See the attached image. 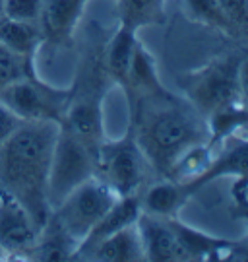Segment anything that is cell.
I'll use <instances>...</instances> for the list:
<instances>
[{"mask_svg": "<svg viewBox=\"0 0 248 262\" xmlns=\"http://www.w3.org/2000/svg\"><path fill=\"white\" fill-rule=\"evenodd\" d=\"M29 62H31L29 58L16 55L14 51H10L0 43V90H4L6 85L14 84L21 78L31 76Z\"/></svg>", "mask_w": 248, "mask_h": 262, "instance_id": "21", "label": "cell"}, {"mask_svg": "<svg viewBox=\"0 0 248 262\" xmlns=\"http://www.w3.org/2000/svg\"><path fill=\"white\" fill-rule=\"evenodd\" d=\"M167 0H117L120 24L136 29L161 26L165 21Z\"/></svg>", "mask_w": 248, "mask_h": 262, "instance_id": "19", "label": "cell"}, {"mask_svg": "<svg viewBox=\"0 0 248 262\" xmlns=\"http://www.w3.org/2000/svg\"><path fill=\"white\" fill-rule=\"evenodd\" d=\"M43 0H4V16L18 21L39 24Z\"/></svg>", "mask_w": 248, "mask_h": 262, "instance_id": "23", "label": "cell"}, {"mask_svg": "<svg viewBox=\"0 0 248 262\" xmlns=\"http://www.w3.org/2000/svg\"><path fill=\"white\" fill-rule=\"evenodd\" d=\"M78 256H85L89 260L101 262H134L146 260L142 239L136 224L128 225L120 231H115L112 235L105 237L95 245L87 247L78 253Z\"/></svg>", "mask_w": 248, "mask_h": 262, "instance_id": "12", "label": "cell"}, {"mask_svg": "<svg viewBox=\"0 0 248 262\" xmlns=\"http://www.w3.org/2000/svg\"><path fill=\"white\" fill-rule=\"evenodd\" d=\"M233 194H235V198H242L248 202V183H237L233 188Z\"/></svg>", "mask_w": 248, "mask_h": 262, "instance_id": "27", "label": "cell"}, {"mask_svg": "<svg viewBox=\"0 0 248 262\" xmlns=\"http://www.w3.org/2000/svg\"><path fill=\"white\" fill-rule=\"evenodd\" d=\"M183 2L184 12L192 19H196L198 24H204L208 28L217 29L221 33L233 35L229 19L223 14V10H221L217 0H183Z\"/></svg>", "mask_w": 248, "mask_h": 262, "instance_id": "20", "label": "cell"}, {"mask_svg": "<svg viewBox=\"0 0 248 262\" xmlns=\"http://www.w3.org/2000/svg\"><path fill=\"white\" fill-rule=\"evenodd\" d=\"M151 167L146 154L140 148L136 136L128 132L120 138L103 140L97 148V173L95 177L117 194H140L146 185L147 169Z\"/></svg>", "mask_w": 248, "mask_h": 262, "instance_id": "4", "label": "cell"}, {"mask_svg": "<svg viewBox=\"0 0 248 262\" xmlns=\"http://www.w3.org/2000/svg\"><path fill=\"white\" fill-rule=\"evenodd\" d=\"M97 173V150L80 140L72 130L60 122V130L55 144L49 181L47 200L51 210L58 206L76 187L89 181Z\"/></svg>", "mask_w": 248, "mask_h": 262, "instance_id": "3", "label": "cell"}, {"mask_svg": "<svg viewBox=\"0 0 248 262\" xmlns=\"http://www.w3.org/2000/svg\"><path fill=\"white\" fill-rule=\"evenodd\" d=\"M21 122H24V119H19L16 113L0 101V146L8 140L12 132L16 130Z\"/></svg>", "mask_w": 248, "mask_h": 262, "instance_id": "24", "label": "cell"}, {"mask_svg": "<svg viewBox=\"0 0 248 262\" xmlns=\"http://www.w3.org/2000/svg\"><path fill=\"white\" fill-rule=\"evenodd\" d=\"M0 101L24 121H62L68 107V92L28 76L0 90Z\"/></svg>", "mask_w": 248, "mask_h": 262, "instance_id": "6", "label": "cell"}, {"mask_svg": "<svg viewBox=\"0 0 248 262\" xmlns=\"http://www.w3.org/2000/svg\"><path fill=\"white\" fill-rule=\"evenodd\" d=\"M140 148L146 154L149 165L167 177L176 158L194 144L208 142L206 117L190 101H176L161 94L142 99L132 107Z\"/></svg>", "mask_w": 248, "mask_h": 262, "instance_id": "2", "label": "cell"}, {"mask_svg": "<svg viewBox=\"0 0 248 262\" xmlns=\"http://www.w3.org/2000/svg\"><path fill=\"white\" fill-rule=\"evenodd\" d=\"M124 92L128 95V101L132 107L138 103V101H142V99L165 94L163 85L159 82V76H157L155 62H153L151 55L144 49L142 43H138L134 58H132Z\"/></svg>", "mask_w": 248, "mask_h": 262, "instance_id": "15", "label": "cell"}, {"mask_svg": "<svg viewBox=\"0 0 248 262\" xmlns=\"http://www.w3.org/2000/svg\"><path fill=\"white\" fill-rule=\"evenodd\" d=\"M219 177H235L237 183H248V134L231 136L213 150L212 163L198 179L184 183L190 192H198Z\"/></svg>", "mask_w": 248, "mask_h": 262, "instance_id": "9", "label": "cell"}, {"mask_svg": "<svg viewBox=\"0 0 248 262\" xmlns=\"http://www.w3.org/2000/svg\"><path fill=\"white\" fill-rule=\"evenodd\" d=\"M2 258H8V254L4 253V251H2V247H0V260H2Z\"/></svg>", "mask_w": 248, "mask_h": 262, "instance_id": "29", "label": "cell"}, {"mask_svg": "<svg viewBox=\"0 0 248 262\" xmlns=\"http://www.w3.org/2000/svg\"><path fill=\"white\" fill-rule=\"evenodd\" d=\"M62 124L68 130H72L80 140H83L93 150H97L105 140V121H103L101 103L95 99H80L68 103Z\"/></svg>", "mask_w": 248, "mask_h": 262, "instance_id": "13", "label": "cell"}, {"mask_svg": "<svg viewBox=\"0 0 248 262\" xmlns=\"http://www.w3.org/2000/svg\"><path fill=\"white\" fill-rule=\"evenodd\" d=\"M87 0H43L39 29L43 41L62 45L72 39Z\"/></svg>", "mask_w": 248, "mask_h": 262, "instance_id": "11", "label": "cell"}, {"mask_svg": "<svg viewBox=\"0 0 248 262\" xmlns=\"http://www.w3.org/2000/svg\"><path fill=\"white\" fill-rule=\"evenodd\" d=\"M4 16V0H0V18Z\"/></svg>", "mask_w": 248, "mask_h": 262, "instance_id": "28", "label": "cell"}, {"mask_svg": "<svg viewBox=\"0 0 248 262\" xmlns=\"http://www.w3.org/2000/svg\"><path fill=\"white\" fill-rule=\"evenodd\" d=\"M140 214H142V202H140V194H130V196H119L115 200V204L109 208V212L103 215L101 222L92 229V233L87 235V239L78 249V253L101 241L105 237L112 235L115 231H120L128 225H134L138 222ZM78 256V254H76Z\"/></svg>", "mask_w": 248, "mask_h": 262, "instance_id": "16", "label": "cell"}, {"mask_svg": "<svg viewBox=\"0 0 248 262\" xmlns=\"http://www.w3.org/2000/svg\"><path fill=\"white\" fill-rule=\"evenodd\" d=\"M239 90L240 99L248 105V58H242L239 64Z\"/></svg>", "mask_w": 248, "mask_h": 262, "instance_id": "25", "label": "cell"}, {"mask_svg": "<svg viewBox=\"0 0 248 262\" xmlns=\"http://www.w3.org/2000/svg\"><path fill=\"white\" fill-rule=\"evenodd\" d=\"M0 43L10 51H14L16 55L26 56V58H33L35 51L39 45L43 43V35L39 24H31V21H18L2 16L0 18Z\"/></svg>", "mask_w": 248, "mask_h": 262, "instance_id": "18", "label": "cell"}, {"mask_svg": "<svg viewBox=\"0 0 248 262\" xmlns=\"http://www.w3.org/2000/svg\"><path fill=\"white\" fill-rule=\"evenodd\" d=\"M117 194L101 179L92 177L76 187L68 196L51 210V220L64 231L78 249L92 233V229L101 222V217L115 204ZM78 254V253H76Z\"/></svg>", "mask_w": 248, "mask_h": 262, "instance_id": "5", "label": "cell"}, {"mask_svg": "<svg viewBox=\"0 0 248 262\" xmlns=\"http://www.w3.org/2000/svg\"><path fill=\"white\" fill-rule=\"evenodd\" d=\"M41 227L19 200L0 190V247L8 256H29Z\"/></svg>", "mask_w": 248, "mask_h": 262, "instance_id": "8", "label": "cell"}, {"mask_svg": "<svg viewBox=\"0 0 248 262\" xmlns=\"http://www.w3.org/2000/svg\"><path fill=\"white\" fill-rule=\"evenodd\" d=\"M235 37L248 39V0H217Z\"/></svg>", "mask_w": 248, "mask_h": 262, "instance_id": "22", "label": "cell"}, {"mask_svg": "<svg viewBox=\"0 0 248 262\" xmlns=\"http://www.w3.org/2000/svg\"><path fill=\"white\" fill-rule=\"evenodd\" d=\"M136 29L128 28L124 24H120L119 29L115 31V35L110 37L105 53V62H107V72L124 90L126 80H128L130 64L138 47V37H136Z\"/></svg>", "mask_w": 248, "mask_h": 262, "instance_id": "17", "label": "cell"}, {"mask_svg": "<svg viewBox=\"0 0 248 262\" xmlns=\"http://www.w3.org/2000/svg\"><path fill=\"white\" fill-rule=\"evenodd\" d=\"M136 227L140 231L146 260H184L183 249L173 225V217H161V215L142 212L136 222Z\"/></svg>", "mask_w": 248, "mask_h": 262, "instance_id": "10", "label": "cell"}, {"mask_svg": "<svg viewBox=\"0 0 248 262\" xmlns=\"http://www.w3.org/2000/svg\"><path fill=\"white\" fill-rule=\"evenodd\" d=\"M239 58H219L188 82V101L208 117L221 107L242 101L239 90Z\"/></svg>", "mask_w": 248, "mask_h": 262, "instance_id": "7", "label": "cell"}, {"mask_svg": "<svg viewBox=\"0 0 248 262\" xmlns=\"http://www.w3.org/2000/svg\"><path fill=\"white\" fill-rule=\"evenodd\" d=\"M192 192L184 187V183L167 179L153 183L140 194L142 212L161 217H178L181 208L188 202Z\"/></svg>", "mask_w": 248, "mask_h": 262, "instance_id": "14", "label": "cell"}, {"mask_svg": "<svg viewBox=\"0 0 248 262\" xmlns=\"http://www.w3.org/2000/svg\"><path fill=\"white\" fill-rule=\"evenodd\" d=\"M235 215L240 217V220H244V222H248V202L246 200L237 198V212H235Z\"/></svg>", "mask_w": 248, "mask_h": 262, "instance_id": "26", "label": "cell"}, {"mask_svg": "<svg viewBox=\"0 0 248 262\" xmlns=\"http://www.w3.org/2000/svg\"><path fill=\"white\" fill-rule=\"evenodd\" d=\"M246 132H248V130H246Z\"/></svg>", "mask_w": 248, "mask_h": 262, "instance_id": "30", "label": "cell"}, {"mask_svg": "<svg viewBox=\"0 0 248 262\" xmlns=\"http://www.w3.org/2000/svg\"><path fill=\"white\" fill-rule=\"evenodd\" d=\"M60 121H24L0 146V190L19 200L43 229L51 215L47 181Z\"/></svg>", "mask_w": 248, "mask_h": 262, "instance_id": "1", "label": "cell"}]
</instances>
